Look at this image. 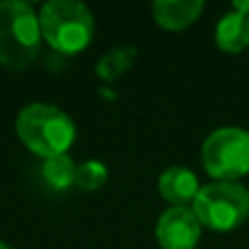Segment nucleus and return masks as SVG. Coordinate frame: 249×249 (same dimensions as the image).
<instances>
[{"label":"nucleus","mask_w":249,"mask_h":249,"mask_svg":"<svg viewBox=\"0 0 249 249\" xmlns=\"http://www.w3.org/2000/svg\"><path fill=\"white\" fill-rule=\"evenodd\" d=\"M232 7H234V11H238V13H243V16L249 18V0H234Z\"/></svg>","instance_id":"nucleus-13"},{"label":"nucleus","mask_w":249,"mask_h":249,"mask_svg":"<svg viewBox=\"0 0 249 249\" xmlns=\"http://www.w3.org/2000/svg\"><path fill=\"white\" fill-rule=\"evenodd\" d=\"M155 238L162 249H195L201 238V223L193 208L171 206L160 214Z\"/></svg>","instance_id":"nucleus-6"},{"label":"nucleus","mask_w":249,"mask_h":249,"mask_svg":"<svg viewBox=\"0 0 249 249\" xmlns=\"http://www.w3.org/2000/svg\"><path fill=\"white\" fill-rule=\"evenodd\" d=\"M105 181H107V166L99 160H86L77 166V175H74L77 188L92 193V190H99Z\"/></svg>","instance_id":"nucleus-12"},{"label":"nucleus","mask_w":249,"mask_h":249,"mask_svg":"<svg viewBox=\"0 0 249 249\" xmlns=\"http://www.w3.org/2000/svg\"><path fill=\"white\" fill-rule=\"evenodd\" d=\"M203 168L216 181H236L249 173V131L221 127L203 140Z\"/></svg>","instance_id":"nucleus-5"},{"label":"nucleus","mask_w":249,"mask_h":249,"mask_svg":"<svg viewBox=\"0 0 249 249\" xmlns=\"http://www.w3.org/2000/svg\"><path fill=\"white\" fill-rule=\"evenodd\" d=\"M42 29L39 13L24 0L0 2V66L24 70L39 55Z\"/></svg>","instance_id":"nucleus-2"},{"label":"nucleus","mask_w":249,"mask_h":249,"mask_svg":"<svg viewBox=\"0 0 249 249\" xmlns=\"http://www.w3.org/2000/svg\"><path fill=\"white\" fill-rule=\"evenodd\" d=\"M0 249H11V247H9L7 243H2V241H0Z\"/></svg>","instance_id":"nucleus-14"},{"label":"nucleus","mask_w":249,"mask_h":249,"mask_svg":"<svg viewBox=\"0 0 249 249\" xmlns=\"http://www.w3.org/2000/svg\"><path fill=\"white\" fill-rule=\"evenodd\" d=\"M138 59L136 46H114L96 61V77L103 81H116Z\"/></svg>","instance_id":"nucleus-10"},{"label":"nucleus","mask_w":249,"mask_h":249,"mask_svg":"<svg viewBox=\"0 0 249 249\" xmlns=\"http://www.w3.org/2000/svg\"><path fill=\"white\" fill-rule=\"evenodd\" d=\"M216 46L223 53L236 55L249 46V18L238 11L225 13L214 31Z\"/></svg>","instance_id":"nucleus-9"},{"label":"nucleus","mask_w":249,"mask_h":249,"mask_svg":"<svg viewBox=\"0 0 249 249\" xmlns=\"http://www.w3.org/2000/svg\"><path fill=\"white\" fill-rule=\"evenodd\" d=\"M42 39L64 55H77L94 37V16L77 0H48L39 9Z\"/></svg>","instance_id":"nucleus-3"},{"label":"nucleus","mask_w":249,"mask_h":249,"mask_svg":"<svg viewBox=\"0 0 249 249\" xmlns=\"http://www.w3.org/2000/svg\"><path fill=\"white\" fill-rule=\"evenodd\" d=\"M74 175H77V164L68 153L48 158L42 164L44 181L55 190H68L70 186H74Z\"/></svg>","instance_id":"nucleus-11"},{"label":"nucleus","mask_w":249,"mask_h":249,"mask_svg":"<svg viewBox=\"0 0 249 249\" xmlns=\"http://www.w3.org/2000/svg\"><path fill=\"white\" fill-rule=\"evenodd\" d=\"M158 190L162 199H166L171 206H186L195 201L199 193V181L190 168L186 166H171L162 171L158 179Z\"/></svg>","instance_id":"nucleus-7"},{"label":"nucleus","mask_w":249,"mask_h":249,"mask_svg":"<svg viewBox=\"0 0 249 249\" xmlns=\"http://www.w3.org/2000/svg\"><path fill=\"white\" fill-rule=\"evenodd\" d=\"M201 228L232 232L249 219V190L238 181H214L201 186L193 201Z\"/></svg>","instance_id":"nucleus-4"},{"label":"nucleus","mask_w":249,"mask_h":249,"mask_svg":"<svg viewBox=\"0 0 249 249\" xmlns=\"http://www.w3.org/2000/svg\"><path fill=\"white\" fill-rule=\"evenodd\" d=\"M153 18L162 29L168 31H184L203 11L201 0H158L153 2Z\"/></svg>","instance_id":"nucleus-8"},{"label":"nucleus","mask_w":249,"mask_h":249,"mask_svg":"<svg viewBox=\"0 0 249 249\" xmlns=\"http://www.w3.org/2000/svg\"><path fill=\"white\" fill-rule=\"evenodd\" d=\"M16 131L26 149L44 160L68 153L77 138V127L64 109L39 101L20 109Z\"/></svg>","instance_id":"nucleus-1"}]
</instances>
